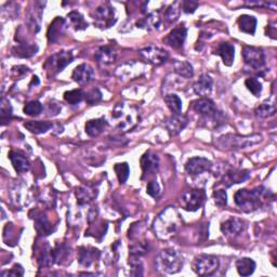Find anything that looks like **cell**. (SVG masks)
<instances>
[{
    "instance_id": "cell-1",
    "label": "cell",
    "mask_w": 277,
    "mask_h": 277,
    "mask_svg": "<svg viewBox=\"0 0 277 277\" xmlns=\"http://www.w3.org/2000/svg\"><path fill=\"white\" fill-rule=\"evenodd\" d=\"M274 197L270 189L264 186H258L253 189H240L237 190L234 199L235 204L244 212H252L260 209L266 202Z\"/></svg>"
},
{
    "instance_id": "cell-2",
    "label": "cell",
    "mask_w": 277,
    "mask_h": 277,
    "mask_svg": "<svg viewBox=\"0 0 277 277\" xmlns=\"http://www.w3.org/2000/svg\"><path fill=\"white\" fill-rule=\"evenodd\" d=\"M182 224L178 210L175 207H167L156 217L153 223V231L160 240H169Z\"/></svg>"
},
{
    "instance_id": "cell-3",
    "label": "cell",
    "mask_w": 277,
    "mask_h": 277,
    "mask_svg": "<svg viewBox=\"0 0 277 277\" xmlns=\"http://www.w3.org/2000/svg\"><path fill=\"white\" fill-rule=\"evenodd\" d=\"M112 118L118 130L121 132H129L139 123L140 114L135 105L118 103L112 112Z\"/></svg>"
},
{
    "instance_id": "cell-4",
    "label": "cell",
    "mask_w": 277,
    "mask_h": 277,
    "mask_svg": "<svg viewBox=\"0 0 277 277\" xmlns=\"http://www.w3.org/2000/svg\"><path fill=\"white\" fill-rule=\"evenodd\" d=\"M183 257L175 249H165L155 258L156 269L165 274H176L183 267Z\"/></svg>"
},
{
    "instance_id": "cell-5",
    "label": "cell",
    "mask_w": 277,
    "mask_h": 277,
    "mask_svg": "<svg viewBox=\"0 0 277 277\" xmlns=\"http://www.w3.org/2000/svg\"><path fill=\"white\" fill-rule=\"evenodd\" d=\"M262 141L260 135L251 136H238V135H226L220 137L217 140V145L222 150H240L258 144Z\"/></svg>"
},
{
    "instance_id": "cell-6",
    "label": "cell",
    "mask_w": 277,
    "mask_h": 277,
    "mask_svg": "<svg viewBox=\"0 0 277 277\" xmlns=\"http://www.w3.org/2000/svg\"><path fill=\"white\" fill-rule=\"evenodd\" d=\"M74 56L72 52L70 51H60L51 55L49 59H48L44 65V69L47 72V75L49 76H55L62 72L66 66L73 62Z\"/></svg>"
},
{
    "instance_id": "cell-7",
    "label": "cell",
    "mask_w": 277,
    "mask_h": 277,
    "mask_svg": "<svg viewBox=\"0 0 277 277\" xmlns=\"http://www.w3.org/2000/svg\"><path fill=\"white\" fill-rule=\"evenodd\" d=\"M91 16L94 21V25L100 28H109L116 22L115 10L109 3L102 4L95 8L91 12Z\"/></svg>"
},
{
    "instance_id": "cell-8",
    "label": "cell",
    "mask_w": 277,
    "mask_h": 277,
    "mask_svg": "<svg viewBox=\"0 0 277 277\" xmlns=\"http://www.w3.org/2000/svg\"><path fill=\"white\" fill-rule=\"evenodd\" d=\"M220 266L219 259L215 255L200 254L193 262V271L200 276H210L215 274Z\"/></svg>"
},
{
    "instance_id": "cell-9",
    "label": "cell",
    "mask_w": 277,
    "mask_h": 277,
    "mask_svg": "<svg viewBox=\"0 0 277 277\" xmlns=\"http://www.w3.org/2000/svg\"><path fill=\"white\" fill-rule=\"evenodd\" d=\"M206 200V193L203 189H186L182 194V206L187 211H197L203 207Z\"/></svg>"
},
{
    "instance_id": "cell-10",
    "label": "cell",
    "mask_w": 277,
    "mask_h": 277,
    "mask_svg": "<svg viewBox=\"0 0 277 277\" xmlns=\"http://www.w3.org/2000/svg\"><path fill=\"white\" fill-rule=\"evenodd\" d=\"M242 55L245 63L254 71L261 70L265 64L264 52L260 48L245 46L242 50Z\"/></svg>"
},
{
    "instance_id": "cell-11",
    "label": "cell",
    "mask_w": 277,
    "mask_h": 277,
    "mask_svg": "<svg viewBox=\"0 0 277 277\" xmlns=\"http://www.w3.org/2000/svg\"><path fill=\"white\" fill-rule=\"evenodd\" d=\"M139 53L147 63H151L156 66L164 64L169 58V54L165 49L155 46H148L143 48Z\"/></svg>"
},
{
    "instance_id": "cell-12",
    "label": "cell",
    "mask_w": 277,
    "mask_h": 277,
    "mask_svg": "<svg viewBox=\"0 0 277 277\" xmlns=\"http://www.w3.org/2000/svg\"><path fill=\"white\" fill-rule=\"evenodd\" d=\"M212 168V162L204 157L189 158L185 164V170L189 176H198Z\"/></svg>"
},
{
    "instance_id": "cell-13",
    "label": "cell",
    "mask_w": 277,
    "mask_h": 277,
    "mask_svg": "<svg viewBox=\"0 0 277 277\" xmlns=\"http://www.w3.org/2000/svg\"><path fill=\"white\" fill-rule=\"evenodd\" d=\"M159 167V158L152 151L146 152L141 158V168L143 171V178L156 174Z\"/></svg>"
},
{
    "instance_id": "cell-14",
    "label": "cell",
    "mask_w": 277,
    "mask_h": 277,
    "mask_svg": "<svg viewBox=\"0 0 277 277\" xmlns=\"http://www.w3.org/2000/svg\"><path fill=\"white\" fill-rule=\"evenodd\" d=\"M245 228L243 220L238 218H230L221 224V232L226 237H235L243 233Z\"/></svg>"
},
{
    "instance_id": "cell-15",
    "label": "cell",
    "mask_w": 277,
    "mask_h": 277,
    "mask_svg": "<svg viewBox=\"0 0 277 277\" xmlns=\"http://www.w3.org/2000/svg\"><path fill=\"white\" fill-rule=\"evenodd\" d=\"M187 30L184 25H179L176 28H174L173 31L169 33V35L165 38V42L173 47L174 49H179L183 46L185 38H186Z\"/></svg>"
},
{
    "instance_id": "cell-16",
    "label": "cell",
    "mask_w": 277,
    "mask_h": 277,
    "mask_svg": "<svg viewBox=\"0 0 277 277\" xmlns=\"http://www.w3.org/2000/svg\"><path fill=\"white\" fill-rule=\"evenodd\" d=\"M188 123V118L182 114H174L173 116L168 118L165 122V125L170 133V136H177L179 133L184 130Z\"/></svg>"
},
{
    "instance_id": "cell-17",
    "label": "cell",
    "mask_w": 277,
    "mask_h": 277,
    "mask_svg": "<svg viewBox=\"0 0 277 277\" xmlns=\"http://www.w3.org/2000/svg\"><path fill=\"white\" fill-rule=\"evenodd\" d=\"M250 174L248 170H238V169H232L224 175L222 178V184L226 187H230L233 184H240L242 182H245L246 180L249 179Z\"/></svg>"
},
{
    "instance_id": "cell-18",
    "label": "cell",
    "mask_w": 277,
    "mask_h": 277,
    "mask_svg": "<svg viewBox=\"0 0 277 277\" xmlns=\"http://www.w3.org/2000/svg\"><path fill=\"white\" fill-rule=\"evenodd\" d=\"M72 78L81 86L89 83L94 79V71L89 64H80L74 70Z\"/></svg>"
},
{
    "instance_id": "cell-19",
    "label": "cell",
    "mask_w": 277,
    "mask_h": 277,
    "mask_svg": "<svg viewBox=\"0 0 277 277\" xmlns=\"http://www.w3.org/2000/svg\"><path fill=\"white\" fill-rule=\"evenodd\" d=\"M193 109L200 115L206 117H212L218 113L215 102L208 98H202L193 102Z\"/></svg>"
},
{
    "instance_id": "cell-20",
    "label": "cell",
    "mask_w": 277,
    "mask_h": 277,
    "mask_svg": "<svg viewBox=\"0 0 277 277\" xmlns=\"http://www.w3.org/2000/svg\"><path fill=\"white\" fill-rule=\"evenodd\" d=\"M66 28V24H65V20L60 16L55 17L53 22L50 24L49 28H48V33H47V37L48 40H49L50 44H54L58 41L61 36L64 34Z\"/></svg>"
},
{
    "instance_id": "cell-21",
    "label": "cell",
    "mask_w": 277,
    "mask_h": 277,
    "mask_svg": "<svg viewBox=\"0 0 277 277\" xmlns=\"http://www.w3.org/2000/svg\"><path fill=\"white\" fill-rule=\"evenodd\" d=\"M100 258V250L91 247H80L78 250V262L86 267H89Z\"/></svg>"
},
{
    "instance_id": "cell-22",
    "label": "cell",
    "mask_w": 277,
    "mask_h": 277,
    "mask_svg": "<svg viewBox=\"0 0 277 277\" xmlns=\"http://www.w3.org/2000/svg\"><path fill=\"white\" fill-rule=\"evenodd\" d=\"M41 4L40 3H36L34 4V8L31 9L30 12H28L27 15V23L28 27L34 33L39 32L40 30V22H41V16H42V7H39Z\"/></svg>"
},
{
    "instance_id": "cell-23",
    "label": "cell",
    "mask_w": 277,
    "mask_h": 277,
    "mask_svg": "<svg viewBox=\"0 0 277 277\" xmlns=\"http://www.w3.org/2000/svg\"><path fill=\"white\" fill-rule=\"evenodd\" d=\"M94 55H95V59L98 60L99 63L108 65L116 60L117 52L113 46H102L97 51H95Z\"/></svg>"
},
{
    "instance_id": "cell-24",
    "label": "cell",
    "mask_w": 277,
    "mask_h": 277,
    "mask_svg": "<svg viewBox=\"0 0 277 277\" xmlns=\"http://www.w3.org/2000/svg\"><path fill=\"white\" fill-rule=\"evenodd\" d=\"M9 158H10L16 173L24 174L26 171L30 170L31 167L30 161H28V159L23 154H21L20 152L11 151L9 153Z\"/></svg>"
},
{
    "instance_id": "cell-25",
    "label": "cell",
    "mask_w": 277,
    "mask_h": 277,
    "mask_svg": "<svg viewBox=\"0 0 277 277\" xmlns=\"http://www.w3.org/2000/svg\"><path fill=\"white\" fill-rule=\"evenodd\" d=\"M212 84H214L212 78L210 77L208 74H203L199 77V79L195 82L193 88L197 95H200V97L205 98L206 95L210 94V92H211Z\"/></svg>"
},
{
    "instance_id": "cell-26",
    "label": "cell",
    "mask_w": 277,
    "mask_h": 277,
    "mask_svg": "<svg viewBox=\"0 0 277 277\" xmlns=\"http://www.w3.org/2000/svg\"><path fill=\"white\" fill-rule=\"evenodd\" d=\"M215 53L221 56L223 63L226 66H231L233 64L234 58H235V48L232 44L230 42L220 44Z\"/></svg>"
},
{
    "instance_id": "cell-27",
    "label": "cell",
    "mask_w": 277,
    "mask_h": 277,
    "mask_svg": "<svg viewBox=\"0 0 277 277\" xmlns=\"http://www.w3.org/2000/svg\"><path fill=\"white\" fill-rule=\"evenodd\" d=\"M108 126V121L105 120L104 118H98V119H91L89 121H87L86 123V133L89 137H99L101 133L105 130Z\"/></svg>"
},
{
    "instance_id": "cell-28",
    "label": "cell",
    "mask_w": 277,
    "mask_h": 277,
    "mask_svg": "<svg viewBox=\"0 0 277 277\" xmlns=\"http://www.w3.org/2000/svg\"><path fill=\"white\" fill-rule=\"evenodd\" d=\"M237 24L240 30L246 34L253 35L255 33L257 28V18L251 15L243 14L237 20Z\"/></svg>"
},
{
    "instance_id": "cell-29",
    "label": "cell",
    "mask_w": 277,
    "mask_h": 277,
    "mask_svg": "<svg viewBox=\"0 0 277 277\" xmlns=\"http://www.w3.org/2000/svg\"><path fill=\"white\" fill-rule=\"evenodd\" d=\"M38 51V47L35 44L20 42L12 49V53L18 58H31Z\"/></svg>"
},
{
    "instance_id": "cell-30",
    "label": "cell",
    "mask_w": 277,
    "mask_h": 277,
    "mask_svg": "<svg viewBox=\"0 0 277 277\" xmlns=\"http://www.w3.org/2000/svg\"><path fill=\"white\" fill-rule=\"evenodd\" d=\"M24 127L35 135H41V133L50 130L53 125L50 121H41V120H30L24 122Z\"/></svg>"
},
{
    "instance_id": "cell-31",
    "label": "cell",
    "mask_w": 277,
    "mask_h": 277,
    "mask_svg": "<svg viewBox=\"0 0 277 277\" xmlns=\"http://www.w3.org/2000/svg\"><path fill=\"white\" fill-rule=\"evenodd\" d=\"M95 196H97V190H94L91 187L83 186V187H78L77 189H76V197H77V203L80 206L89 204L90 202H92Z\"/></svg>"
},
{
    "instance_id": "cell-32",
    "label": "cell",
    "mask_w": 277,
    "mask_h": 277,
    "mask_svg": "<svg viewBox=\"0 0 277 277\" xmlns=\"http://www.w3.org/2000/svg\"><path fill=\"white\" fill-rule=\"evenodd\" d=\"M255 262L250 258H242L236 262L237 272L242 276H250L255 270Z\"/></svg>"
},
{
    "instance_id": "cell-33",
    "label": "cell",
    "mask_w": 277,
    "mask_h": 277,
    "mask_svg": "<svg viewBox=\"0 0 277 277\" xmlns=\"http://www.w3.org/2000/svg\"><path fill=\"white\" fill-rule=\"evenodd\" d=\"M275 113H276V104L275 102H270L269 100L263 102L255 109V115L261 118L273 116Z\"/></svg>"
},
{
    "instance_id": "cell-34",
    "label": "cell",
    "mask_w": 277,
    "mask_h": 277,
    "mask_svg": "<svg viewBox=\"0 0 277 277\" xmlns=\"http://www.w3.org/2000/svg\"><path fill=\"white\" fill-rule=\"evenodd\" d=\"M35 228L36 231L40 235H49L52 233L51 223L48 221V219L45 215H39L35 220Z\"/></svg>"
},
{
    "instance_id": "cell-35",
    "label": "cell",
    "mask_w": 277,
    "mask_h": 277,
    "mask_svg": "<svg viewBox=\"0 0 277 277\" xmlns=\"http://www.w3.org/2000/svg\"><path fill=\"white\" fill-rule=\"evenodd\" d=\"M68 17L76 31H83L88 27V23L86 22L83 15L80 14L78 11L70 12L68 14Z\"/></svg>"
},
{
    "instance_id": "cell-36",
    "label": "cell",
    "mask_w": 277,
    "mask_h": 277,
    "mask_svg": "<svg viewBox=\"0 0 277 277\" xmlns=\"http://www.w3.org/2000/svg\"><path fill=\"white\" fill-rule=\"evenodd\" d=\"M175 71L180 76H182L184 78H190L194 74L193 66L190 65L187 61H180L175 63Z\"/></svg>"
},
{
    "instance_id": "cell-37",
    "label": "cell",
    "mask_w": 277,
    "mask_h": 277,
    "mask_svg": "<svg viewBox=\"0 0 277 277\" xmlns=\"http://www.w3.org/2000/svg\"><path fill=\"white\" fill-rule=\"evenodd\" d=\"M165 102L167 103V106L174 114H181V111H182V101H181L177 94L166 95Z\"/></svg>"
},
{
    "instance_id": "cell-38",
    "label": "cell",
    "mask_w": 277,
    "mask_h": 277,
    "mask_svg": "<svg viewBox=\"0 0 277 277\" xmlns=\"http://www.w3.org/2000/svg\"><path fill=\"white\" fill-rule=\"evenodd\" d=\"M114 170H115L119 183L120 184L125 183L130 175V168L127 162H119V164H116L114 166Z\"/></svg>"
},
{
    "instance_id": "cell-39",
    "label": "cell",
    "mask_w": 277,
    "mask_h": 277,
    "mask_svg": "<svg viewBox=\"0 0 277 277\" xmlns=\"http://www.w3.org/2000/svg\"><path fill=\"white\" fill-rule=\"evenodd\" d=\"M44 106L39 101H31L25 104V106L23 109V112L28 116H38L40 115V113L42 112Z\"/></svg>"
},
{
    "instance_id": "cell-40",
    "label": "cell",
    "mask_w": 277,
    "mask_h": 277,
    "mask_svg": "<svg viewBox=\"0 0 277 277\" xmlns=\"http://www.w3.org/2000/svg\"><path fill=\"white\" fill-rule=\"evenodd\" d=\"M84 93L80 89H74L71 91H66L64 93V99L65 101L70 103L71 105H77L83 100Z\"/></svg>"
},
{
    "instance_id": "cell-41",
    "label": "cell",
    "mask_w": 277,
    "mask_h": 277,
    "mask_svg": "<svg viewBox=\"0 0 277 277\" xmlns=\"http://www.w3.org/2000/svg\"><path fill=\"white\" fill-rule=\"evenodd\" d=\"M180 11H181V4L176 2L167 8V10L165 12V18L169 23H174L179 18Z\"/></svg>"
},
{
    "instance_id": "cell-42",
    "label": "cell",
    "mask_w": 277,
    "mask_h": 277,
    "mask_svg": "<svg viewBox=\"0 0 277 277\" xmlns=\"http://www.w3.org/2000/svg\"><path fill=\"white\" fill-rule=\"evenodd\" d=\"M245 84H246L247 89L249 90L254 95V97H257V98L260 97V94L262 92V83L259 80L254 77H250L245 81Z\"/></svg>"
},
{
    "instance_id": "cell-43",
    "label": "cell",
    "mask_w": 277,
    "mask_h": 277,
    "mask_svg": "<svg viewBox=\"0 0 277 277\" xmlns=\"http://www.w3.org/2000/svg\"><path fill=\"white\" fill-rule=\"evenodd\" d=\"M0 112H2V123L3 125H6L7 121L10 120L12 116V108L10 105V102H8L6 99H3L2 101V109H0Z\"/></svg>"
},
{
    "instance_id": "cell-44",
    "label": "cell",
    "mask_w": 277,
    "mask_h": 277,
    "mask_svg": "<svg viewBox=\"0 0 277 277\" xmlns=\"http://www.w3.org/2000/svg\"><path fill=\"white\" fill-rule=\"evenodd\" d=\"M214 199L217 206L219 207H225L227 205V195L226 192L223 189H218L214 192Z\"/></svg>"
},
{
    "instance_id": "cell-45",
    "label": "cell",
    "mask_w": 277,
    "mask_h": 277,
    "mask_svg": "<svg viewBox=\"0 0 277 277\" xmlns=\"http://www.w3.org/2000/svg\"><path fill=\"white\" fill-rule=\"evenodd\" d=\"M102 100V93L99 89H92L86 94V102L90 105H94Z\"/></svg>"
},
{
    "instance_id": "cell-46",
    "label": "cell",
    "mask_w": 277,
    "mask_h": 277,
    "mask_svg": "<svg viewBox=\"0 0 277 277\" xmlns=\"http://www.w3.org/2000/svg\"><path fill=\"white\" fill-rule=\"evenodd\" d=\"M146 192L150 196L154 197V198H157L160 194V187H159V184L156 182V181H150V182L147 183V187H146Z\"/></svg>"
},
{
    "instance_id": "cell-47",
    "label": "cell",
    "mask_w": 277,
    "mask_h": 277,
    "mask_svg": "<svg viewBox=\"0 0 277 277\" xmlns=\"http://www.w3.org/2000/svg\"><path fill=\"white\" fill-rule=\"evenodd\" d=\"M198 7L197 2H193V0H185V2L181 3V8L185 13H194Z\"/></svg>"
},
{
    "instance_id": "cell-48",
    "label": "cell",
    "mask_w": 277,
    "mask_h": 277,
    "mask_svg": "<svg viewBox=\"0 0 277 277\" xmlns=\"http://www.w3.org/2000/svg\"><path fill=\"white\" fill-rule=\"evenodd\" d=\"M2 275H3L4 277H5V276L20 277V276H23V275H24V270H23V267H22L20 264H15L10 271H8V272H3Z\"/></svg>"
}]
</instances>
